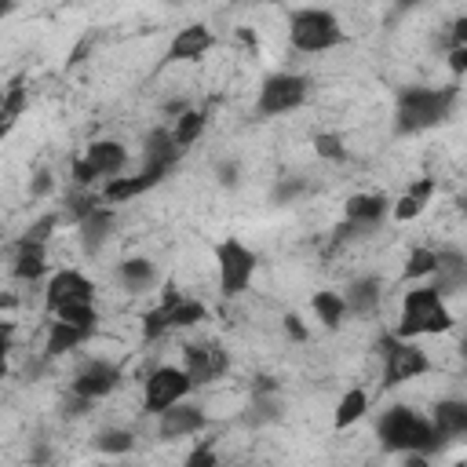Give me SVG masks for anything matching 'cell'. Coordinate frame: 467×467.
Masks as SVG:
<instances>
[{"label":"cell","instance_id":"cell-11","mask_svg":"<svg viewBox=\"0 0 467 467\" xmlns=\"http://www.w3.org/2000/svg\"><path fill=\"white\" fill-rule=\"evenodd\" d=\"M204 427H208L204 412H201L197 405H186V398L157 412V434H161V441H175V438L197 434V431H204Z\"/></svg>","mask_w":467,"mask_h":467},{"label":"cell","instance_id":"cell-4","mask_svg":"<svg viewBox=\"0 0 467 467\" xmlns=\"http://www.w3.org/2000/svg\"><path fill=\"white\" fill-rule=\"evenodd\" d=\"M288 40L296 51L303 55H317V51H332L347 40V29L339 26V18L325 7H299L288 18Z\"/></svg>","mask_w":467,"mask_h":467},{"label":"cell","instance_id":"cell-16","mask_svg":"<svg viewBox=\"0 0 467 467\" xmlns=\"http://www.w3.org/2000/svg\"><path fill=\"white\" fill-rule=\"evenodd\" d=\"M113 223H117V215H113L109 204H99L95 212H88V215L77 223V226H80V244H84L88 255H99V252H102V244H106L109 234H113Z\"/></svg>","mask_w":467,"mask_h":467},{"label":"cell","instance_id":"cell-1","mask_svg":"<svg viewBox=\"0 0 467 467\" xmlns=\"http://www.w3.org/2000/svg\"><path fill=\"white\" fill-rule=\"evenodd\" d=\"M460 88H401L394 102V131L398 135H420L427 128H438L452 106H456Z\"/></svg>","mask_w":467,"mask_h":467},{"label":"cell","instance_id":"cell-46","mask_svg":"<svg viewBox=\"0 0 467 467\" xmlns=\"http://www.w3.org/2000/svg\"><path fill=\"white\" fill-rule=\"evenodd\" d=\"M91 51V40H80L77 47H73V55H69V66H77V62H84V55Z\"/></svg>","mask_w":467,"mask_h":467},{"label":"cell","instance_id":"cell-2","mask_svg":"<svg viewBox=\"0 0 467 467\" xmlns=\"http://www.w3.org/2000/svg\"><path fill=\"white\" fill-rule=\"evenodd\" d=\"M376 434H379V441H383L387 452H401V456L405 452H416V456H427L431 460L441 449V438L431 431V420L420 416L409 405H390L379 416Z\"/></svg>","mask_w":467,"mask_h":467},{"label":"cell","instance_id":"cell-25","mask_svg":"<svg viewBox=\"0 0 467 467\" xmlns=\"http://www.w3.org/2000/svg\"><path fill=\"white\" fill-rule=\"evenodd\" d=\"M431 193H434V179H416L401 197H398V204H394V219H416L420 212H423V204L431 201Z\"/></svg>","mask_w":467,"mask_h":467},{"label":"cell","instance_id":"cell-22","mask_svg":"<svg viewBox=\"0 0 467 467\" xmlns=\"http://www.w3.org/2000/svg\"><path fill=\"white\" fill-rule=\"evenodd\" d=\"M88 336H91L88 328H77V325H69V321H62V317H58V321H51V328H47L44 354H47V358H62V354L77 350Z\"/></svg>","mask_w":467,"mask_h":467},{"label":"cell","instance_id":"cell-15","mask_svg":"<svg viewBox=\"0 0 467 467\" xmlns=\"http://www.w3.org/2000/svg\"><path fill=\"white\" fill-rule=\"evenodd\" d=\"M431 431L441 438V445L452 441V438H460V434H467V401H460V398H441V401L431 409Z\"/></svg>","mask_w":467,"mask_h":467},{"label":"cell","instance_id":"cell-37","mask_svg":"<svg viewBox=\"0 0 467 467\" xmlns=\"http://www.w3.org/2000/svg\"><path fill=\"white\" fill-rule=\"evenodd\" d=\"M58 226V212H47V215H40L22 237H29V241H40V244H47V237H51V230Z\"/></svg>","mask_w":467,"mask_h":467},{"label":"cell","instance_id":"cell-45","mask_svg":"<svg viewBox=\"0 0 467 467\" xmlns=\"http://www.w3.org/2000/svg\"><path fill=\"white\" fill-rule=\"evenodd\" d=\"M215 171H219V182H223V186H234V182H237V171H241V168H237V164H230V161H223V164H219Z\"/></svg>","mask_w":467,"mask_h":467},{"label":"cell","instance_id":"cell-8","mask_svg":"<svg viewBox=\"0 0 467 467\" xmlns=\"http://www.w3.org/2000/svg\"><path fill=\"white\" fill-rule=\"evenodd\" d=\"M190 390H193V383H190L186 368L157 365V368L146 376V398H142V405H146V412H153V416H157L161 409H168V405L182 401Z\"/></svg>","mask_w":467,"mask_h":467},{"label":"cell","instance_id":"cell-6","mask_svg":"<svg viewBox=\"0 0 467 467\" xmlns=\"http://www.w3.org/2000/svg\"><path fill=\"white\" fill-rule=\"evenodd\" d=\"M255 252L237 241V237H226L215 244V266H219V292L223 296H241L252 277H255Z\"/></svg>","mask_w":467,"mask_h":467},{"label":"cell","instance_id":"cell-24","mask_svg":"<svg viewBox=\"0 0 467 467\" xmlns=\"http://www.w3.org/2000/svg\"><path fill=\"white\" fill-rule=\"evenodd\" d=\"M117 277H120V285H124L128 292H146V288L157 285V270H153V263L142 259V255L124 259V263L117 266Z\"/></svg>","mask_w":467,"mask_h":467},{"label":"cell","instance_id":"cell-48","mask_svg":"<svg viewBox=\"0 0 467 467\" xmlns=\"http://www.w3.org/2000/svg\"><path fill=\"white\" fill-rule=\"evenodd\" d=\"M15 4H18V0H0V15H7V11L15 7Z\"/></svg>","mask_w":467,"mask_h":467},{"label":"cell","instance_id":"cell-40","mask_svg":"<svg viewBox=\"0 0 467 467\" xmlns=\"http://www.w3.org/2000/svg\"><path fill=\"white\" fill-rule=\"evenodd\" d=\"M215 460H219V456H215L212 441H201V445H197V449H193V452L186 456V463H190V467H212Z\"/></svg>","mask_w":467,"mask_h":467},{"label":"cell","instance_id":"cell-13","mask_svg":"<svg viewBox=\"0 0 467 467\" xmlns=\"http://www.w3.org/2000/svg\"><path fill=\"white\" fill-rule=\"evenodd\" d=\"M387 208H390V197L383 190H376V193H354L347 201V230H372L376 223H383Z\"/></svg>","mask_w":467,"mask_h":467},{"label":"cell","instance_id":"cell-39","mask_svg":"<svg viewBox=\"0 0 467 467\" xmlns=\"http://www.w3.org/2000/svg\"><path fill=\"white\" fill-rule=\"evenodd\" d=\"M69 420H77V416H88L91 412V398H84V394H77V390H69V398H66V409H62Z\"/></svg>","mask_w":467,"mask_h":467},{"label":"cell","instance_id":"cell-49","mask_svg":"<svg viewBox=\"0 0 467 467\" xmlns=\"http://www.w3.org/2000/svg\"><path fill=\"white\" fill-rule=\"evenodd\" d=\"M401 7H416V4H423V0H398Z\"/></svg>","mask_w":467,"mask_h":467},{"label":"cell","instance_id":"cell-9","mask_svg":"<svg viewBox=\"0 0 467 467\" xmlns=\"http://www.w3.org/2000/svg\"><path fill=\"white\" fill-rule=\"evenodd\" d=\"M66 303H95V281L80 270H69V266L51 274V281L44 288V310L47 314H55Z\"/></svg>","mask_w":467,"mask_h":467},{"label":"cell","instance_id":"cell-5","mask_svg":"<svg viewBox=\"0 0 467 467\" xmlns=\"http://www.w3.org/2000/svg\"><path fill=\"white\" fill-rule=\"evenodd\" d=\"M379 358H383V387H401L409 379H420L431 372V358L423 347H416L412 339H401L394 332L379 336L376 343Z\"/></svg>","mask_w":467,"mask_h":467},{"label":"cell","instance_id":"cell-3","mask_svg":"<svg viewBox=\"0 0 467 467\" xmlns=\"http://www.w3.org/2000/svg\"><path fill=\"white\" fill-rule=\"evenodd\" d=\"M449 328H452V314L445 306V296L434 285H420V288L405 292L394 336L416 339V336H438V332H449Z\"/></svg>","mask_w":467,"mask_h":467},{"label":"cell","instance_id":"cell-30","mask_svg":"<svg viewBox=\"0 0 467 467\" xmlns=\"http://www.w3.org/2000/svg\"><path fill=\"white\" fill-rule=\"evenodd\" d=\"M95 449H99V452H113V456L131 452V449H135V434L124 431V427H106V431L95 434Z\"/></svg>","mask_w":467,"mask_h":467},{"label":"cell","instance_id":"cell-47","mask_svg":"<svg viewBox=\"0 0 467 467\" xmlns=\"http://www.w3.org/2000/svg\"><path fill=\"white\" fill-rule=\"evenodd\" d=\"M15 303H18L15 296H0V306H4V310H7V306H15Z\"/></svg>","mask_w":467,"mask_h":467},{"label":"cell","instance_id":"cell-35","mask_svg":"<svg viewBox=\"0 0 467 467\" xmlns=\"http://www.w3.org/2000/svg\"><path fill=\"white\" fill-rule=\"evenodd\" d=\"M95 208H99V201H95L91 193H84V186H80V190H73V193L66 197V212H69L77 223H80L88 212H95Z\"/></svg>","mask_w":467,"mask_h":467},{"label":"cell","instance_id":"cell-19","mask_svg":"<svg viewBox=\"0 0 467 467\" xmlns=\"http://www.w3.org/2000/svg\"><path fill=\"white\" fill-rule=\"evenodd\" d=\"M124 161H128V150H124L117 139H99V142H91L88 153H84V164H88L95 175H120Z\"/></svg>","mask_w":467,"mask_h":467},{"label":"cell","instance_id":"cell-36","mask_svg":"<svg viewBox=\"0 0 467 467\" xmlns=\"http://www.w3.org/2000/svg\"><path fill=\"white\" fill-rule=\"evenodd\" d=\"M164 332H168V321H164V310H161V303H157L153 310L142 314V336H146V339H161Z\"/></svg>","mask_w":467,"mask_h":467},{"label":"cell","instance_id":"cell-27","mask_svg":"<svg viewBox=\"0 0 467 467\" xmlns=\"http://www.w3.org/2000/svg\"><path fill=\"white\" fill-rule=\"evenodd\" d=\"M365 409H368V394H365L361 387H354V390H347V394L339 398V405H336V416H332V427H336V431H347L350 423H358V420L365 416Z\"/></svg>","mask_w":467,"mask_h":467},{"label":"cell","instance_id":"cell-44","mask_svg":"<svg viewBox=\"0 0 467 467\" xmlns=\"http://www.w3.org/2000/svg\"><path fill=\"white\" fill-rule=\"evenodd\" d=\"M467 44V18H456L452 22V36H449V47H463Z\"/></svg>","mask_w":467,"mask_h":467},{"label":"cell","instance_id":"cell-10","mask_svg":"<svg viewBox=\"0 0 467 467\" xmlns=\"http://www.w3.org/2000/svg\"><path fill=\"white\" fill-rule=\"evenodd\" d=\"M182 361H186L182 368H186L193 387L212 383V379H219L226 372V350L219 343H186L182 347Z\"/></svg>","mask_w":467,"mask_h":467},{"label":"cell","instance_id":"cell-29","mask_svg":"<svg viewBox=\"0 0 467 467\" xmlns=\"http://www.w3.org/2000/svg\"><path fill=\"white\" fill-rule=\"evenodd\" d=\"M22 109H26V88L22 80H11V88H4V99H0V135L22 117Z\"/></svg>","mask_w":467,"mask_h":467},{"label":"cell","instance_id":"cell-31","mask_svg":"<svg viewBox=\"0 0 467 467\" xmlns=\"http://www.w3.org/2000/svg\"><path fill=\"white\" fill-rule=\"evenodd\" d=\"M55 317H62V321H69L77 328H88V332H95V325H99L95 303H66V306L55 310Z\"/></svg>","mask_w":467,"mask_h":467},{"label":"cell","instance_id":"cell-43","mask_svg":"<svg viewBox=\"0 0 467 467\" xmlns=\"http://www.w3.org/2000/svg\"><path fill=\"white\" fill-rule=\"evenodd\" d=\"M281 321H285V332H288L292 339H299V343L306 339V325H303V317H299V314H285Z\"/></svg>","mask_w":467,"mask_h":467},{"label":"cell","instance_id":"cell-26","mask_svg":"<svg viewBox=\"0 0 467 467\" xmlns=\"http://www.w3.org/2000/svg\"><path fill=\"white\" fill-rule=\"evenodd\" d=\"M204 124H208V113H204V109H182V113L175 117V128H171V139H175V146H179V150L193 146V142L201 139Z\"/></svg>","mask_w":467,"mask_h":467},{"label":"cell","instance_id":"cell-33","mask_svg":"<svg viewBox=\"0 0 467 467\" xmlns=\"http://www.w3.org/2000/svg\"><path fill=\"white\" fill-rule=\"evenodd\" d=\"M434 259H438L434 248H412L405 259V277H427L434 270Z\"/></svg>","mask_w":467,"mask_h":467},{"label":"cell","instance_id":"cell-21","mask_svg":"<svg viewBox=\"0 0 467 467\" xmlns=\"http://www.w3.org/2000/svg\"><path fill=\"white\" fill-rule=\"evenodd\" d=\"M379 299H383V281L372 277V274L368 277H354L347 285V296H343V303H347L350 314H372L379 306Z\"/></svg>","mask_w":467,"mask_h":467},{"label":"cell","instance_id":"cell-42","mask_svg":"<svg viewBox=\"0 0 467 467\" xmlns=\"http://www.w3.org/2000/svg\"><path fill=\"white\" fill-rule=\"evenodd\" d=\"M449 69H452L456 80L467 73V44L463 47H449Z\"/></svg>","mask_w":467,"mask_h":467},{"label":"cell","instance_id":"cell-18","mask_svg":"<svg viewBox=\"0 0 467 467\" xmlns=\"http://www.w3.org/2000/svg\"><path fill=\"white\" fill-rule=\"evenodd\" d=\"M179 153H182V150L175 146V139H171V128H153V131L146 135V164H142V168L168 175V171L175 168Z\"/></svg>","mask_w":467,"mask_h":467},{"label":"cell","instance_id":"cell-12","mask_svg":"<svg viewBox=\"0 0 467 467\" xmlns=\"http://www.w3.org/2000/svg\"><path fill=\"white\" fill-rule=\"evenodd\" d=\"M117 383H120V368L113 361H106V358H91L88 365H80V372H77L69 390H77V394L95 401V398H106Z\"/></svg>","mask_w":467,"mask_h":467},{"label":"cell","instance_id":"cell-23","mask_svg":"<svg viewBox=\"0 0 467 467\" xmlns=\"http://www.w3.org/2000/svg\"><path fill=\"white\" fill-rule=\"evenodd\" d=\"M434 277H438V292L441 296H449V292H456L460 285H463V277H467V263H463V255L460 252H438V259H434V270H431Z\"/></svg>","mask_w":467,"mask_h":467},{"label":"cell","instance_id":"cell-34","mask_svg":"<svg viewBox=\"0 0 467 467\" xmlns=\"http://www.w3.org/2000/svg\"><path fill=\"white\" fill-rule=\"evenodd\" d=\"M306 193V179H281L277 186H274V193H270V201L274 204H288V201H296V197H303Z\"/></svg>","mask_w":467,"mask_h":467},{"label":"cell","instance_id":"cell-28","mask_svg":"<svg viewBox=\"0 0 467 467\" xmlns=\"http://www.w3.org/2000/svg\"><path fill=\"white\" fill-rule=\"evenodd\" d=\"M314 314L321 317V325L325 328H339L343 325V314H347V303H343V296L339 292H317L314 296Z\"/></svg>","mask_w":467,"mask_h":467},{"label":"cell","instance_id":"cell-38","mask_svg":"<svg viewBox=\"0 0 467 467\" xmlns=\"http://www.w3.org/2000/svg\"><path fill=\"white\" fill-rule=\"evenodd\" d=\"M51 190H55V179H51L47 168H40V171L29 179V197H47Z\"/></svg>","mask_w":467,"mask_h":467},{"label":"cell","instance_id":"cell-41","mask_svg":"<svg viewBox=\"0 0 467 467\" xmlns=\"http://www.w3.org/2000/svg\"><path fill=\"white\" fill-rule=\"evenodd\" d=\"M11 336H15L11 321H0V379L7 376V350H11Z\"/></svg>","mask_w":467,"mask_h":467},{"label":"cell","instance_id":"cell-32","mask_svg":"<svg viewBox=\"0 0 467 467\" xmlns=\"http://www.w3.org/2000/svg\"><path fill=\"white\" fill-rule=\"evenodd\" d=\"M314 153H317L321 161H332V164H343V161H347V146H343V139H339L336 131L314 135Z\"/></svg>","mask_w":467,"mask_h":467},{"label":"cell","instance_id":"cell-20","mask_svg":"<svg viewBox=\"0 0 467 467\" xmlns=\"http://www.w3.org/2000/svg\"><path fill=\"white\" fill-rule=\"evenodd\" d=\"M44 270H47V248H44L40 241L22 237V241L15 244V263H11V274H15L18 281H36Z\"/></svg>","mask_w":467,"mask_h":467},{"label":"cell","instance_id":"cell-7","mask_svg":"<svg viewBox=\"0 0 467 467\" xmlns=\"http://www.w3.org/2000/svg\"><path fill=\"white\" fill-rule=\"evenodd\" d=\"M306 95H310V80L306 77H299V73H270L263 80V88H259L255 106H259V113L277 117V113L299 109L306 102Z\"/></svg>","mask_w":467,"mask_h":467},{"label":"cell","instance_id":"cell-17","mask_svg":"<svg viewBox=\"0 0 467 467\" xmlns=\"http://www.w3.org/2000/svg\"><path fill=\"white\" fill-rule=\"evenodd\" d=\"M212 44H215L212 29H208L204 22H193V26H186V29L175 33V40H171V47H168V58H175V62H190V58H201Z\"/></svg>","mask_w":467,"mask_h":467},{"label":"cell","instance_id":"cell-14","mask_svg":"<svg viewBox=\"0 0 467 467\" xmlns=\"http://www.w3.org/2000/svg\"><path fill=\"white\" fill-rule=\"evenodd\" d=\"M161 179H164V175H161V171H150V168H142L139 175H109L106 186H102V201H106V204H124V201H131V197L153 190Z\"/></svg>","mask_w":467,"mask_h":467}]
</instances>
